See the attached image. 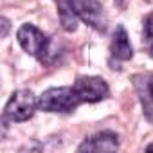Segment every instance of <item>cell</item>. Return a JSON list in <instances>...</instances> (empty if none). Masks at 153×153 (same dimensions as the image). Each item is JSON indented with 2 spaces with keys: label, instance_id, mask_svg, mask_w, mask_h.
I'll return each mask as SVG.
<instances>
[{
  "label": "cell",
  "instance_id": "6da1fadb",
  "mask_svg": "<svg viewBox=\"0 0 153 153\" xmlns=\"http://www.w3.org/2000/svg\"><path fill=\"white\" fill-rule=\"evenodd\" d=\"M16 40L20 47L33 58H36L42 65H54L59 56V47L36 25L24 24L16 31Z\"/></svg>",
  "mask_w": 153,
  "mask_h": 153
},
{
  "label": "cell",
  "instance_id": "7a4b0ae2",
  "mask_svg": "<svg viewBox=\"0 0 153 153\" xmlns=\"http://www.w3.org/2000/svg\"><path fill=\"white\" fill-rule=\"evenodd\" d=\"M83 101L79 99L74 87H54L47 88L38 97V108L54 114H72Z\"/></svg>",
  "mask_w": 153,
  "mask_h": 153
},
{
  "label": "cell",
  "instance_id": "3957f363",
  "mask_svg": "<svg viewBox=\"0 0 153 153\" xmlns=\"http://www.w3.org/2000/svg\"><path fill=\"white\" fill-rule=\"evenodd\" d=\"M38 110V97L33 94V90L22 88L11 94L9 101L6 103L4 115H2V124L4 128L7 123H24L29 121L34 112Z\"/></svg>",
  "mask_w": 153,
  "mask_h": 153
},
{
  "label": "cell",
  "instance_id": "277c9868",
  "mask_svg": "<svg viewBox=\"0 0 153 153\" xmlns=\"http://www.w3.org/2000/svg\"><path fill=\"white\" fill-rule=\"evenodd\" d=\"M70 4H72L74 13L78 15V18L83 20L87 25H90L97 33L106 31L108 20L99 0H70Z\"/></svg>",
  "mask_w": 153,
  "mask_h": 153
},
{
  "label": "cell",
  "instance_id": "5b68a950",
  "mask_svg": "<svg viewBox=\"0 0 153 153\" xmlns=\"http://www.w3.org/2000/svg\"><path fill=\"white\" fill-rule=\"evenodd\" d=\"M74 90L83 103H99L110 96L108 83L99 76H79L74 83Z\"/></svg>",
  "mask_w": 153,
  "mask_h": 153
},
{
  "label": "cell",
  "instance_id": "8992f818",
  "mask_svg": "<svg viewBox=\"0 0 153 153\" xmlns=\"http://www.w3.org/2000/svg\"><path fill=\"white\" fill-rule=\"evenodd\" d=\"M131 85L137 92L144 117L153 123V72H139L131 76Z\"/></svg>",
  "mask_w": 153,
  "mask_h": 153
},
{
  "label": "cell",
  "instance_id": "52a82bcc",
  "mask_svg": "<svg viewBox=\"0 0 153 153\" xmlns=\"http://www.w3.org/2000/svg\"><path fill=\"white\" fill-rule=\"evenodd\" d=\"M115 149H119V135L110 130L97 131L78 146V151H115Z\"/></svg>",
  "mask_w": 153,
  "mask_h": 153
},
{
  "label": "cell",
  "instance_id": "ba28073f",
  "mask_svg": "<svg viewBox=\"0 0 153 153\" xmlns=\"http://www.w3.org/2000/svg\"><path fill=\"white\" fill-rule=\"evenodd\" d=\"M110 56L115 61H130L133 58V47L123 25H117L114 31L112 42H110Z\"/></svg>",
  "mask_w": 153,
  "mask_h": 153
},
{
  "label": "cell",
  "instance_id": "9c48e42d",
  "mask_svg": "<svg viewBox=\"0 0 153 153\" xmlns=\"http://www.w3.org/2000/svg\"><path fill=\"white\" fill-rule=\"evenodd\" d=\"M54 2L58 6V16H59V24L63 31L74 33L78 29V15L74 13L70 0H54Z\"/></svg>",
  "mask_w": 153,
  "mask_h": 153
},
{
  "label": "cell",
  "instance_id": "30bf717a",
  "mask_svg": "<svg viewBox=\"0 0 153 153\" xmlns=\"http://www.w3.org/2000/svg\"><path fill=\"white\" fill-rule=\"evenodd\" d=\"M153 40V13H148L142 20V42L149 43Z\"/></svg>",
  "mask_w": 153,
  "mask_h": 153
},
{
  "label": "cell",
  "instance_id": "8fae6325",
  "mask_svg": "<svg viewBox=\"0 0 153 153\" xmlns=\"http://www.w3.org/2000/svg\"><path fill=\"white\" fill-rule=\"evenodd\" d=\"M0 25H2V33H0V38H6L7 36V33H9V20L6 18V16H2L0 18Z\"/></svg>",
  "mask_w": 153,
  "mask_h": 153
},
{
  "label": "cell",
  "instance_id": "7c38bea8",
  "mask_svg": "<svg viewBox=\"0 0 153 153\" xmlns=\"http://www.w3.org/2000/svg\"><path fill=\"white\" fill-rule=\"evenodd\" d=\"M148 54H149V56L153 58V40H151V42L148 43Z\"/></svg>",
  "mask_w": 153,
  "mask_h": 153
},
{
  "label": "cell",
  "instance_id": "4fadbf2b",
  "mask_svg": "<svg viewBox=\"0 0 153 153\" xmlns=\"http://www.w3.org/2000/svg\"><path fill=\"white\" fill-rule=\"evenodd\" d=\"M146 151H153V142H151V144H148V146H146Z\"/></svg>",
  "mask_w": 153,
  "mask_h": 153
},
{
  "label": "cell",
  "instance_id": "5bb4252c",
  "mask_svg": "<svg viewBox=\"0 0 153 153\" xmlns=\"http://www.w3.org/2000/svg\"><path fill=\"white\" fill-rule=\"evenodd\" d=\"M124 2H126V0H115V4H117V6H124Z\"/></svg>",
  "mask_w": 153,
  "mask_h": 153
}]
</instances>
